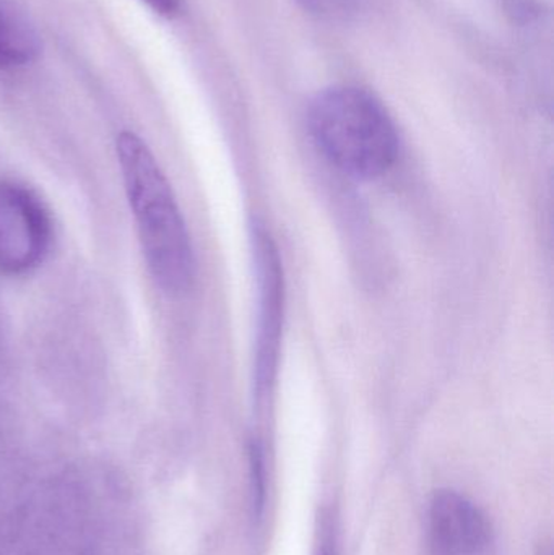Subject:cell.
<instances>
[{"mask_svg": "<svg viewBox=\"0 0 554 555\" xmlns=\"http://www.w3.org/2000/svg\"><path fill=\"white\" fill-rule=\"evenodd\" d=\"M117 158L150 273L166 293H184L194 283L195 259L175 192L136 133H120Z\"/></svg>", "mask_w": 554, "mask_h": 555, "instance_id": "6da1fadb", "label": "cell"}, {"mask_svg": "<svg viewBox=\"0 0 554 555\" xmlns=\"http://www.w3.org/2000/svg\"><path fill=\"white\" fill-rule=\"evenodd\" d=\"M308 126L322 155L350 178L371 181L396 165V124L364 88L337 85L315 94L309 104Z\"/></svg>", "mask_w": 554, "mask_h": 555, "instance_id": "7a4b0ae2", "label": "cell"}, {"mask_svg": "<svg viewBox=\"0 0 554 555\" xmlns=\"http://www.w3.org/2000/svg\"><path fill=\"white\" fill-rule=\"evenodd\" d=\"M253 243L260 293L256 388L259 397H266L275 378L279 362L283 322V273L279 250L262 224L254 223Z\"/></svg>", "mask_w": 554, "mask_h": 555, "instance_id": "3957f363", "label": "cell"}, {"mask_svg": "<svg viewBox=\"0 0 554 555\" xmlns=\"http://www.w3.org/2000/svg\"><path fill=\"white\" fill-rule=\"evenodd\" d=\"M431 531L446 555H477L487 547L490 527L485 515L458 492L442 491L431 504Z\"/></svg>", "mask_w": 554, "mask_h": 555, "instance_id": "277c9868", "label": "cell"}, {"mask_svg": "<svg viewBox=\"0 0 554 555\" xmlns=\"http://www.w3.org/2000/svg\"><path fill=\"white\" fill-rule=\"evenodd\" d=\"M41 52L38 29L15 0H0V68L18 67Z\"/></svg>", "mask_w": 554, "mask_h": 555, "instance_id": "5b68a950", "label": "cell"}, {"mask_svg": "<svg viewBox=\"0 0 554 555\" xmlns=\"http://www.w3.org/2000/svg\"><path fill=\"white\" fill-rule=\"evenodd\" d=\"M306 12L324 22H348L357 13V0H296Z\"/></svg>", "mask_w": 554, "mask_h": 555, "instance_id": "8992f818", "label": "cell"}, {"mask_svg": "<svg viewBox=\"0 0 554 555\" xmlns=\"http://www.w3.org/2000/svg\"><path fill=\"white\" fill-rule=\"evenodd\" d=\"M142 2L146 3L153 12L165 16V18H172V16L178 15L179 9H181L179 0H142Z\"/></svg>", "mask_w": 554, "mask_h": 555, "instance_id": "52a82bcc", "label": "cell"}]
</instances>
